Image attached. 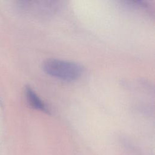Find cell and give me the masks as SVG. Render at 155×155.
<instances>
[{
	"mask_svg": "<svg viewBox=\"0 0 155 155\" xmlns=\"http://www.w3.org/2000/svg\"><path fill=\"white\" fill-rule=\"evenodd\" d=\"M25 96L27 103L33 108L42 112L50 113L48 107L30 86H26L25 88Z\"/></svg>",
	"mask_w": 155,
	"mask_h": 155,
	"instance_id": "obj_2",
	"label": "cell"
},
{
	"mask_svg": "<svg viewBox=\"0 0 155 155\" xmlns=\"http://www.w3.org/2000/svg\"><path fill=\"white\" fill-rule=\"evenodd\" d=\"M42 67L48 74L66 81H75L83 73V68L80 64L58 59L46 60L43 63Z\"/></svg>",
	"mask_w": 155,
	"mask_h": 155,
	"instance_id": "obj_1",
	"label": "cell"
}]
</instances>
